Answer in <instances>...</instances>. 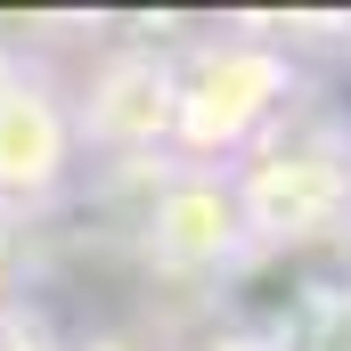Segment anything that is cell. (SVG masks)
Returning a JSON list of instances; mask_svg holds the SVG:
<instances>
[{
	"label": "cell",
	"instance_id": "cell-1",
	"mask_svg": "<svg viewBox=\"0 0 351 351\" xmlns=\"http://www.w3.org/2000/svg\"><path fill=\"white\" fill-rule=\"evenodd\" d=\"M66 164V123L41 90L0 82V188H49Z\"/></svg>",
	"mask_w": 351,
	"mask_h": 351
}]
</instances>
